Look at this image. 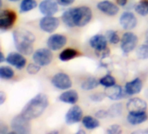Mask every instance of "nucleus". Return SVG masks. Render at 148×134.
I'll return each instance as SVG.
<instances>
[{
	"mask_svg": "<svg viewBox=\"0 0 148 134\" xmlns=\"http://www.w3.org/2000/svg\"><path fill=\"white\" fill-rule=\"evenodd\" d=\"M52 52L51 50L49 48H40L35 51L32 55V60L34 63L42 66H46L51 64L52 61Z\"/></svg>",
	"mask_w": 148,
	"mask_h": 134,
	"instance_id": "obj_5",
	"label": "nucleus"
},
{
	"mask_svg": "<svg viewBox=\"0 0 148 134\" xmlns=\"http://www.w3.org/2000/svg\"><path fill=\"white\" fill-rule=\"evenodd\" d=\"M107 38L105 35L102 34H96L90 38V45L95 51H101L107 48Z\"/></svg>",
	"mask_w": 148,
	"mask_h": 134,
	"instance_id": "obj_18",
	"label": "nucleus"
},
{
	"mask_svg": "<svg viewBox=\"0 0 148 134\" xmlns=\"http://www.w3.org/2000/svg\"><path fill=\"white\" fill-rule=\"evenodd\" d=\"M6 99V94L4 92H0V105H3Z\"/></svg>",
	"mask_w": 148,
	"mask_h": 134,
	"instance_id": "obj_40",
	"label": "nucleus"
},
{
	"mask_svg": "<svg viewBox=\"0 0 148 134\" xmlns=\"http://www.w3.org/2000/svg\"><path fill=\"white\" fill-rule=\"evenodd\" d=\"M126 109L129 112H142L147 109V104L145 100L139 98H132L128 100Z\"/></svg>",
	"mask_w": 148,
	"mask_h": 134,
	"instance_id": "obj_15",
	"label": "nucleus"
},
{
	"mask_svg": "<svg viewBox=\"0 0 148 134\" xmlns=\"http://www.w3.org/2000/svg\"><path fill=\"white\" fill-rule=\"evenodd\" d=\"M99 81L95 78H88L81 84V88L85 91H92L99 86Z\"/></svg>",
	"mask_w": 148,
	"mask_h": 134,
	"instance_id": "obj_25",
	"label": "nucleus"
},
{
	"mask_svg": "<svg viewBox=\"0 0 148 134\" xmlns=\"http://www.w3.org/2000/svg\"><path fill=\"white\" fill-rule=\"evenodd\" d=\"M73 22L75 26L83 27L86 25L92 18V12L87 6H80L77 8H71Z\"/></svg>",
	"mask_w": 148,
	"mask_h": 134,
	"instance_id": "obj_3",
	"label": "nucleus"
},
{
	"mask_svg": "<svg viewBox=\"0 0 148 134\" xmlns=\"http://www.w3.org/2000/svg\"><path fill=\"white\" fill-rule=\"evenodd\" d=\"M17 20V13L10 9L2 10L0 12V29L6 31L11 29Z\"/></svg>",
	"mask_w": 148,
	"mask_h": 134,
	"instance_id": "obj_6",
	"label": "nucleus"
},
{
	"mask_svg": "<svg viewBox=\"0 0 148 134\" xmlns=\"http://www.w3.org/2000/svg\"><path fill=\"white\" fill-rule=\"evenodd\" d=\"M120 42H121L120 44L121 50L123 51L124 53L127 54L132 51L136 48L138 44V37L133 32L127 31L123 34Z\"/></svg>",
	"mask_w": 148,
	"mask_h": 134,
	"instance_id": "obj_7",
	"label": "nucleus"
},
{
	"mask_svg": "<svg viewBox=\"0 0 148 134\" xmlns=\"http://www.w3.org/2000/svg\"><path fill=\"white\" fill-rule=\"evenodd\" d=\"M67 42V38L65 36L61 34H53L50 36L46 41L47 46L51 51H58L62 49Z\"/></svg>",
	"mask_w": 148,
	"mask_h": 134,
	"instance_id": "obj_12",
	"label": "nucleus"
},
{
	"mask_svg": "<svg viewBox=\"0 0 148 134\" xmlns=\"http://www.w3.org/2000/svg\"><path fill=\"white\" fill-rule=\"evenodd\" d=\"M96 54H97L98 57H99L101 58H105L107 56H109L110 51H109V49L108 48H106V49L101 50V51H96Z\"/></svg>",
	"mask_w": 148,
	"mask_h": 134,
	"instance_id": "obj_36",
	"label": "nucleus"
},
{
	"mask_svg": "<svg viewBox=\"0 0 148 134\" xmlns=\"http://www.w3.org/2000/svg\"><path fill=\"white\" fill-rule=\"evenodd\" d=\"M122 110H123V107H122L121 104H115V105H112L110 107V109L108 110V115L112 118L119 117L121 115Z\"/></svg>",
	"mask_w": 148,
	"mask_h": 134,
	"instance_id": "obj_31",
	"label": "nucleus"
},
{
	"mask_svg": "<svg viewBox=\"0 0 148 134\" xmlns=\"http://www.w3.org/2000/svg\"><path fill=\"white\" fill-rule=\"evenodd\" d=\"M51 84L54 87L59 90H68L71 88L72 82L71 78L66 73L58 72L52 77Z\"/></svg>",
	"mask_w": 148,
	"mask_h": 134,
	"instance_id": "obj_9",
	"label": "nucleus"
},
{
	"mask_svg": "<svg viewBox=\"0 0 148 134\" xmlns=\"http://www.w3.org/2000/svg\"><path fill=\"white\" fill-rule=\"evenodd\" d=\"M58 99L63 103L74 105L79 100V94L75 90H67L62 94H60Z\"/></svg>",
	"mask_w": 148,
	"mask_h": 134,
	"instance_id": "obj_19",
	"label": "nucleus"
},
{
	"mask_svg": "<svg viewBox=\"0 0 148 134\" xmlns=\"http://www.w3.org/2000/svg\"><path fill=\"white\" fill-rule=\"evenodd\" d=\"M145 39H146V42L148 43V31H147L146 33H145Z\"/></svg>",
	"mask_w": 148,
	"mask_h": 134,
	"instance_id": "obj_43",
	"label": "nucleus"
},
{
	"mask_svg": "<svg viewBox=\"0 0 148 134\" xmlns=\"http://www.w3.org/2000/svg\"><path fill=\"white\" fill-rule=\"evenodd\" d=\"M97 8L103 13L108 15V16H115L119 13V6L115 4H113L108 0H104V1L99 2L97 5Z\"/></svg>",
	"mask_w": 148,
	"mask_h": 134,
	"instance_id": "obj_16",
	"label": "nucleus"
},
{
	"mask_svg": "<svg viewBox=\"0 0 148 134\" xmlns=\"http://www.w3.org/2000/svg\"><path fill=\"white\" fill-rule=\"evenodd\" d=\"M62 20L64 22V24L68 26V27H75V25H74L73 22V17H72V10L71 8L65 11L63 15H62Z\"/></svg>",
	"mask_w": 148,
	"mask_h": 134,
	"instance_id": "obj_28",
	"label": "nucleus"
},
{
	"mask_svg": "<svg viewBox=\"0 0 148 134\" xmlns=\"http://www.w3.org/2000/svg\"><path fill=\"white\" fill-rule=\"evenodd\" d=\"M78 133H84V134H85V131H81V130H80V131H78Z\"/></svg>",
	"mask_w": 148,
	"mask_h": 134,
	"instance_id": "obj_44",
	"label": "nucleus"
},
{
	"mask_svg": "<svg viewBox=\"0 0 148 134\" xmlns=\"http://www.w3.org/2000/svg\"><path fill=\"white\" fill-rule=\"evenodd\" d=\"M78 56V51L75 49L72 48H66L64 51H62L59 54V59L61 61L66 62L69 60L73 59L74 57H76Z\"/></svg>",
	"mask_w": 148,
	"mask_h": 134,
	"instance_id": "obj_23",
	"label": "nucleus"
},
{
	"mask_svg": "<svg viewBox=\"0 0 148 134\" xmlns=\"http://www.w3.org/2000/svg\"><path fill=\"white\" fill-rule=\"evenodd\" d=\"M56 0H42L38 5L39 12L45 16H53L58 11Z\"/></svg>",
	"mask_w": 148,
	"mask_h": 134,
	"instance_id": "obj_11",
	"label": "nucleus"
},
{
	"mask_svg": "<svg viewBox=\"0 0 148 134\" xmlns=\"http://www.w3.org/2000/svg\"><path fill=\"white\" fill-rule=\"evenodd\" d=\"M8 132V128L4 123H0V133L5 134Z\"/></svg>",
	"mask_w": 148,
	"mask_h": 134,
	"instance_id": "obj_39",
	"label": "nucleus"
},
{
	"mask_svg": "<svg viewBox=\"0 0 148 134\" xmlns=\"http://www.w3.org/2000/svg\"><path fill=\"white\" fill-rule=\"evenodd\" d=\"M116 80L114 79V77H112V75H106L104 77H102L99 80V84L105 87H110L113 85H115Z\"/></svg>",
	"mask_w": 148,
	"mask_h": 134,
	"instance_id": "obj_32",
	"label": "nucleus"
},
{
	"mask_svg": "<svg viewBox=\"0 0 148 134\" xmlns=\"http://www.w3.org/2000/svg\"><path fill=\"white\" fill-rule=\"evenodd\" d=\"M143 88L142 80L138 78L134 79L133 80L127 82L125 85V92L127 95L132 96L139 93Z\"/></svg>",
	"mask_w": 148,
	"mask_h": 134,
	"instance_id": "obj_17",
	"label": "nucleus"
},
{
	"mask_svg": "<svg viewBox=\"0 0 148 134\" xmlns=\"http://www.w3.org/2000/svg\"><path fill=\"white\" fill-rule=\"evenodd\" d=\"M135 12L140 16L148 15V0H143L135 6Z\"/></svg>",
	"mask_w": 148,
	"mask_h": 134,
	"instance_id": "obj_27",
	"label": "nucleus"
},
{
	"mask_svg": "<svg viewBox=\"0 0 148 134\" xmlns=\"http://www.w3.org/2000/svg\"><path fill=\"white\" fill-rule=\"evenodd\" d=\"M136 55L138 59H148V44H141L136 51Z\"/></svg>",
	"mask_w": 148,
	"mask_h": 134,
	"instance_id": "obj_29",
	"label": "nucleus"
},
{
	"mask_svg": "<svg viewBox=\"0 0 148 134\" xmlns=\"http://www.w3.org/2000/svg\"><path fill=\"white\" fill-rule=\"evenodd\" d=\"M37 6V1L36 0H23L19 6V12L21 13L28 12L33 9H35Z\"/></svg>",
	"mask_w": 148,
	"mask_h": 134,
	"instance_id": "obj_24",
	"label": "nucleus"
},
{
	"mask_svg": "<svg viewBox=\"0 0 148 134\" xmlns=\"http://www.w3.org/2000/svg\"><path fill=\"white\" fill-rule=\"evenodd\" d=\"M6 61V58H5V55H4V53L3 52H1V57H0V62L1 63H3L4 61Z\"/></svg>",
	"mask_w": 148,
	"mask_h": 134,
	"instance_id": "obj_42",
	"label": "nucleus"
},
{
	"mask_svg": "<svg viewBox=\"0 0 148 134\" xmlns=\"http://www.w3.org/2000/svg\"><path fill=\"white\" fill-rule=\"evenodd\" d=\"M96 118H106L108 115V111H105V110H99L96 112L95 114Z\"/></svg>",
	"mask_w": 148,
	"mask_h": 134,
	"instance_id": "obj_37",
	"label": "nucleus"
},
{
	"mask_svg": "<svg viewBox=\"0 0 148 134\" xmlns=\"http://www.w3.org/2000/svg\"><path fill=\"white\" fill-rule=\"evenodd\" d=\"M106 132L109 133V134H119V133L122 132V130H121L120 125H119V124H112V125H111L107 129Z\"/></svg>",
	"mask_w": 148,
	"mask_h": 134,
	"instance_id": "obj_34",
	"label": "nucleus"
},
{
	"mask_svg": "<svg viewBox=\"0 0 148 134\" xmlns=\"http://www.w3.org/2000/svg\"><path fill=\"white\" fill-rule=\"evenodd\" d=\"M105 93L102 94V93H95V94H92V96H90V98L91 100L94 101V102H100L103 100L104 97H105Z\"/></svg>",
	"mask_w": 148,
	"mask_h": 134,
	"instance_id": "obj_35",
	"label": "nucleus"
},
{
	"mask_svg": "<svg viewBox=\"0 0 148 134\" xmlns=\"http://www.w3.org/2000/svg\"><path fill=\"white\" fill-rule=\"evenodd\" d=\"M104 93L106 97H107L111 100H118L120 98H122V95H123L121 86L117 85H113L110 87H106Z\"/></svg>",
	"mask_w": 148,
	"mask_h": 134,
	"instance_id": "obj_20",
	"label": "nucleus"
},
{
	"mask_svg": "<svg viewBox=\"0 0 148 134\" xmlns=\"http://www.w3.org/2000/svg\"><path fill=\"white\" fill-rule=\"evenodd\" d=\"M147 132H148V131H147Z\"/></svg>",
	"mask_w": 148,
	"mask_h": 134,
	"instance_id": "obj_46",
	"label": "nucleus"
},
{
	"mask_svg": "<svg viewBox=\"0 0 148 134\" xmlns=\"http://www.w3.org/2000/svg\"><path fill=\"white\" fill-rule=\"evenodd\" d=\"M106 37L108 42L112 44H117L120 41L119 33L116 31H112V30L107 31L106 33Z\"/></svg>",
	"mask_w": 148,
	"mask_h": 134,
	"instance_id": "obj_30",
	"label": "nucleus"
},
{
	"mask_svg": "<svg viewBox=\"0 0 148 134\" xmlns=\"http://www.w3.org/2000/svg\"><path fill=\"white\" fill-rule=\"evenodd\" d=\"M11 127L12 129V133L16 134H28L32 131L31 119L25 118L21 113L14 117L11 122Z\"/></svg>",
	"mask_w": 148,
	"mask_h": 134,
	"instance_id": "obj_4",
	"label": "nucleus"
},
{
	"mask_svg": "<svg viewBox=\"0 0 148 134\" xmlns=\"http://www.w3.org/2000/svg\"><path fill=\"white\" fill-rule=\"evenodd\" d=\"M137 18L131 12H125L119 18V24L125 30H132L137 25Z\"/></svg>",
	"mask_w": 148,
	"mask_h": 134,
	"instance_id": "obj_14",
	"label": "nucleus"
},
{
	"mask_svg": "<svg viewBox=\"0 0 148 134\" xmlns=\"http://www.w3.org/2000/svg\"><path fill=\"white\" fill-rule=\"evenodd\" d=\"M8 1H11V2H17L18 0H8Z\"/></svg>",
	"mask_w": 148,
	"mask_h": 134,
	"instance_id": "obj_45",
	"label": "nucleus"
},
{
	"mask_svg": "<svg viewBox=\"0 0 148 134\" xmlns=\"http://www.w3.org/2000/svg\"><path fill=\"white\" fill-rule=\"evenodd\" d=\"M6 62L18 70H22L26 65V59L20 52H10L6 57Z\"/></svg>",
	"mask_w": 148,
	"mask_h": 134,
	"instance_id": "obj_13",
	"label": "nucleus"
},
{
	"mask_svg": "<svg viewBox=\"0 0 148 134\" xmlns=\"http://www.w3.org/2000/svg\"><path fill=\"white\" fill-rule=\"evenodd\" d=\"M14 71L9 66L2 65L0 67V78L4 80H9L14 77Z\"/></svg>",
	"mask_w": 148,
	"mask_h": 134,
	"instance_id": "obj_26",
	"label": "nucleus"
},
{
	"mask_svg": "<svg viewBox=\"0 0 148 134\" xmlns=\"http://www.w3.org/2000/svg\"><path fill=\"white\" fill-rule=\"evenodd\" d=\"M83 118V111L79 105L71 106L65 114V123L67 124H74L79 123Z\"/></svg>",
	"mask_w": 148,
	"mask_h": 134,
	"instance_id": "obj_10",
	"label": "nucleus"
},
{
	"mask_svg": "<svg viewBox=\"0 0 148 134\" xmlns=\"http://www.w3.org/2000/svg\"><path fill=\"white\" fill-rule=\"evenodd\" d=\"M40 68H41V66L36 63H31L28 64L27 66V72L29 74H32V75H34V74H37L39 71H40Z\"/></svg>",
	"mask_w": 148,
	"mask_h": 134,
	"instance_id": "obj_33",
	"label": "nucleus"
},
{
	"mask_svg": "<svg viewBox=\"0 0 148 134\" xmlns=\"http://www.w3.org/2000/svg\"><path fill=\"white\" fill-rule=\"evenodd\" d=\"M59 23L60 22L58 18L52 16H45L39 21V28L45 32L52 33L58 29Z\"/></svg>",
	"mask_w": 148,
	"mask_h": 134,
	"instance_id": "obj_8",
	"label": "nucleus"
},
{
	"mask_svg": "<svg viewBox=\"0 0 148 134\" xmlns=\"http://www.w3.org/2000/svg\"><path fill=\"white\" fill-rule=\"evenodd\" d=\"M13 40L17 51L23 55H31L33 52L35 36L25 29H17L13 31Z\"/></svg>",
	"mask_w": 148,
	"mask_h": 134,
	"instance_id": "obj_2",
	"label": "nucleus"
},
{
	"mask_svg": "<svg viewBox=\"0 0 148 134\" xmlns=\"http://www.w3.org/2000/svg\"><path fill=\"white\" fill-rule=\"evenodd\" d=\"M147 114L145 111L142 112H129L127 116V121L130 124L137 125L144 123L147 119Z\"/></svg>",
	"mask_w": 148,
	"mask_h": 134,
	"instance_id": "obj_21",
	"label": "nucleus"
},
{
	"mask_svg": "<svg viewBox=\"0 0 148 134\" xmlns=\"http://www.w3.org/2000/svg\"><path fill=\"white\" fill-rule=\"evenodd\" d=\"M82 124L84 127H86L87 130H94L98 128L100 124L98 118H93L92 116H86L82 118Z\"/></svg>",
	"mask_w": 148,
	"mask_h": 134,
	"instance_id": "obj_22",
	"label": "nucleus"
},
{
	"mask_svg": "<svg viewBox=\"0 0 148 134\" xmlns=\"http://www.w3.org/2000/svg\"><path fill=\"white\" fill-rule=\"evenodd\" d=\"M48 105L47 96L44 93H38L25 105L21 114L31 120L37 118L45 112Z\"/></svg>",
	"mask_w": 148,
	"mask_h": 134,
	"instance_id": "obj_1",
	"label": "nucleus"
},
{
	"mask_svg": "<svg viewBox=\"0 0 148 134\" xmlns=\"http://www.w3.org/2000/svg\"><path fill=\"white\" fill-rule=\"evenodd\" d=\"M58 2V5H62V6H68V5H71V4L74 3L75 0H56Z\"/></svg>",
	"mask_w": 148,
	"mask_h": 134,
	"instance_id": "obj_38",
	"label": "nucleus"
},
{
	"mask_svg": "<svg viewBox=\"0 0 148 134\" xmlns=\"http://www.w3.org/2000/svg\"><path fill=\"white\" fill-rule=\"evenodd\" d=\"M117 4L119 6H125L127 4V0H117Z\"/></svg>",
	"mask_w": 148,
	"mask_h": 134,
	"instance_id": "obj_41",
	"label": "nucleus"
}]
</instances>
